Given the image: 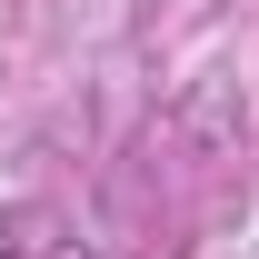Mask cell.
Listing matches in <instances>:
<instances>
[{"label":"cell","mask_w":259,"mask_h":259,"mask_svg":"<svg viewBox=\"0 0 259 259\" xmlns=\"http://www.w3.org/2000/svg\"><path fill=\"white\" fill-rule=\"evenodd\" d=\"M0 259H10V249H0Z\"/></svg>","instance_id":"cell-1"}]
</instances>
